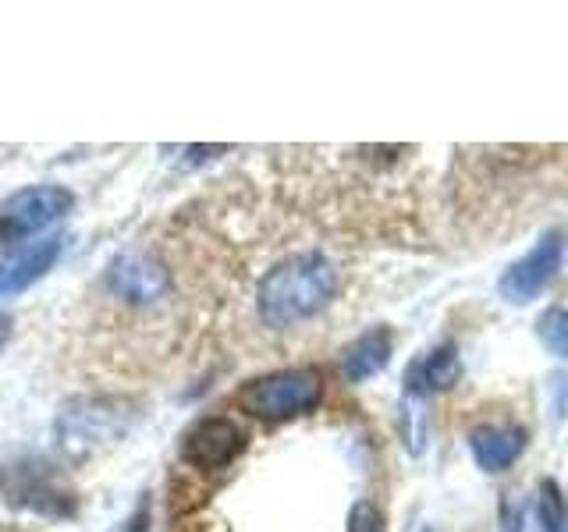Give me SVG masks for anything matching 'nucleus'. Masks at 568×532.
<instances>
[{
	"mask_svg": "<svg viewBox=\"0 0 568 532\" xmlns=\"http://www.w3.org/2000/svg\"><path fill=\"white\" fill-rule=\"evenodd\" d=\"M505 532H519V514L515 511H505Z\"/></svg>",
	"mask_w": 568,
	"mask_h": 532,
	"instance_id": "a211bd4d",
	"label": "nucleus"
},
{
	"mask_svg": "<svg viewBox=\"0 0 568 532\" xmlns=\"http://www.w3.org/2000/svg\"><path fill=\"white\" fill-rule=\"evenodd\" d=\"M61 256V238H43L32 242L18 253L0 256V298H11L18 291H26L29 284L40 280Z\"/></svg>",
	"mask_w": 568,
	"mask_h": 532,
	"instance_id": "9d476101",
	"label": "nucleus"
},
{
	"mask_svg": "<svg viewBox=\"0 0 568 532\" xmlns=\"http://www.w3.org/2000/svg\"><path fill=\"white\" fill-rule=\"evenodd\" d=\"M537 337L555 359H568V309L561 306L544 309L537 316Z\"/></svg>",
	"mask_w": 568,
	"mask_h": 532,
	"instance_id": "4468645a",
	"label": "nucleus"
},
{
	"mask_svg": "<svg viewBox=\"0 0 568 532\" xmlns=\"http://www.w3.org/2000/svg\"><path fill=\"white\" fill-rule=\"evenodd\" d=\"M75 203V195L61 185H32L8 195L0 203V227L8 235H36L50 224H58L64 213Z\"/></svg>",
	"mask_w": 568,
	"mask_h": 532,
	"instance_id": "423d86ee",
	"label": "nucleus"
},
{
	"mask_svg": "<svg viewBox=\"0 0 568 532\" xmlns=\"http://www.w3.org/2000/svg\"><path fill=\"white\" fill-rule=\"evenodd\" d=\"M8 337H11V319H8L4 313H0V348L8 345Z\"/></svg>",
	"mask_w": 568,
	"mask_h": 532,
	"instance_id": "f3484780",
	"label": "nucleus"
},
{
	"mask_svg": "<svg viewBox=\"0 0 568 532\" xmlns=\"http://www.w3.org/2000/svg\"><path fill=\"white\" fill-rule=\"evenodd\" d=\"M121 401H71L61 408V433L71 443H93V440H111L124 433V412H118Z\"/></svg>",
	"mask_w": 568,
	"mask_h": 532,
	"instance_id": "6e6552de",
	"label": "nucleus"
},
{
	"mask_svg": "<svg viewBox=\"0 0 568 532\" xmlns=\"http://www.w3.org/2000/svg\"><path fill=\"white\" fill-rule=\"evenodd\" d=\"M245 451V430L227 416H206L192 422L182 437V458L200 472L227 469Z\"/></svg>",
	"mask_w": 568,
	"mask_h": 532,
	"instance_id": "39448f33",
	"label": "nucleus"
},
{
	"mask_svg": "<svg viewBox=\"0 0 568 532\" xmlns=\"http://www.w3.org/2000/svg\"><path fill=\"white\" fill-rule=\"evenodd\" d=\"M106 284H111V291L118 298L132 301V306H150V301L168 295L171 277H168V266L156 256L142 253V248H129V253H121L111 263Z\"/></svg>",
	"mask_w": 568,
	"mask_h": 532,
	"instance_id": "0eeeda50",
	"label": "nucleus"
},
{
	"mask_svg": "<svg viewBox=\"0 0 568 532\" xmlns=\"http://www.w3.org/2000/svg\"><path fill=\"white\" fill-rule=\"evenodd\" d=\"M526 430L523 426H501V422H487V426H476L469 433V451L476 458V466L484 472H505L511 469L515 461L523 458L526 451Z\"/></svg>",
	"mask_w": 568,
	"mask_h": 532,
	"instance_id": "1a4fd4ad",
	"label": "nucleus"
},
{
	"mask_svg": "<svg viewBox=\"0 0 568 532\" xmlns=\"http://www.w3.org/2000/svg\"><path fill=\"white\" fill-rule=\"evenodd\" d=\"M239 408L253 419H295L306 416L324 401V377L310 366L298 369H277L266 372V377H256L239 387L235 395Z\"/></svg>",
	"mask_w": 568,
	"mask_h": 532,
	"instance_id": "f03ea898",
	"label": "nucleus"
},
{
	"mask_svg": "<svg viewBox=\"0 0 568 532\" xmlns=\"http://www.w3.org/2000/svg\"><path fill=\"white\" fill-rule=\"evenodd\" d=\"M462 377V359L455 345H437L426 359L408 366V395H430V390H448Z\"/></svg>",
	"mask_w": 568,
	"mask_h": 532,
	"instance_id": "f8f14e48",
	"label": "nucleus"
},
{
	"mask_svg": "<svg viewBox=\"0 0 568 532\" xmlns=\"http://www.w3.org/2000/svg\"><path fill=\"white\" fill-rule=\"evenodd\" d=\"M334 291L337 266L331 263V256L310 248V253L284 256L263 274L256 288V309L266 327L284 330L302 324V319H313L320 309H327Z\"/></svg>",
	"mask_w": 568,
	"mask_h": 532,
	"instance_id": "f257e3e1",
	"label": "nucleus"
},
{
	"mask_svg": "<svg viewBox=\"0 0 568 532\" xmlns=\"http://www.w3.org/2000/svg\"><path fill=\"white\" fill-rule=\"evenodd\" d=\"M0 493L14 508H26L43 519H68L75 511V490L68 479L50 466L47 458L22 454L0 466Z\"/></svg>",
	"mask_w": 568,
	"mask_h": 532,
	"instance_id": "7ed1b4c3",
	"label": "nucleus"
},
{
	"mask_svg": "<svg viewBox=\"0 0 568 532\" xmlns=\"http://www.w3.org/2000/svg\"><path fill=\"white\" fill-rule=\"evenodd\" d=\"M561 263H565V235L561 231H547L523 259H515L508 266L497 288H501V295L511 306H526L529 298H537L547 284L558 277Z\"/></svg>",
	"mask_w": 568,
	"mask_h": 532,
	"instance_id": "20e7f679",
	"label": "nucleus"
},
{
	"mask_svg": "<svg viewBox=\"0 0 568 532\" xmlns=\"http://www.w3.org/2000/svg\"><path fill=\"white\" fill-rule=\"evenodd\" d=\"M345 532H384V514L373 501H359L348 511V529Z\"/></svg>",
	"mask_w": 568,
	"mask_h": 532,
	"instance_id": "2eb2a0df",
	"label": "nucleus"
},
{
	"mask_svg": "<svg viewBox=\"0 0 568 532\" xmlns=\"http://www.w3.org/2000/svg\"><path fill=\"white\" fill-rule=\"evenodd\" d=\"M537 519L544 532H568V508L555 479H540L537 487Z\"/></svg>",
	"mask_w": 568,
	"mask_h": 532,
	"instance_id": "ddd939ff",
	"label": "nucleus"
},
{
	"mask_svg": "<svg viewBox=\"0 0 568 532\" xmlns=\"http://www.w3.org/2000/svg\"><path fill=\"white\" fill-rule=\"evenodd\" d=\"M124 532H150V511L139 508L132 519H129V525H124Z\"/></svg>",
	"mask_w": 568,
	"mask_h": 532,
	"instance_id": "dca6fc26",
	"label": "nucleus"
},
{
	"mask_svg": "<svg viewBox=\"0 0 568 532\" xmlns=\"http://www.w3.org/2000/svg\"><path fill=\"white\" fill-rule=\"evenodd\" d=\"M390 330L387 327H373L366 334H359L355 341L342 351V377L348 383H363L369 377H377V372L390 362Z\"/></svg>",
	"mask_w": 568,
	"mask_h": 532,
	"instance_id": "9b49d317",
	"label": "nucleus"
}]
</instances>
